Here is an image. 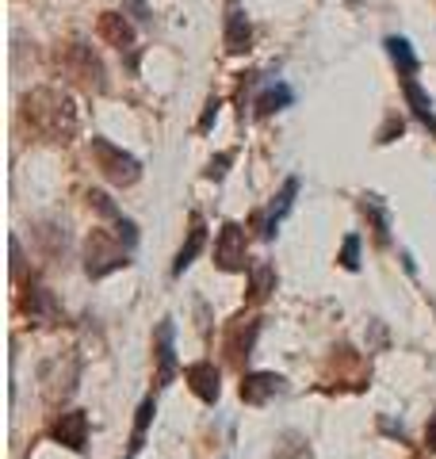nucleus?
<instances>
[{"instance_id":"obj_1","label":"nucleus","mask_w":436,"mask_h":459,"mask_svg":"<svg viewBox=\"0 0 436 459\" xmlns=\"http://www.w3.org/2000/svg\"><path fill=\"white\" fill-rule=\"evenodd\" d=\"M126 253L130 249L115 234H108V230H92L89 246H84V272H89L92 280H104V276H111V272L130 264Z\"/></svg>"},{"instance_id":"obj_2","label":"nucleus","mask_w":436,"mask_h":459,"mask_svg":"<svg viewBox=\"0 0 436 459\" xmlns=\"http://www.w3.org/2000/svg\"><path fill=\"white\" fill-rule=\"evenodd\" d=\"M92 157H96L100 172H104L111 184H135L142 177V165L126 150L115 146V142H108V138H92Z\"/></svg>"},{"instance_id":"obj_3","label":"nucleus","mask_w":436,"mask_h":459,"mask_svg":"<svg viewBox=\"0 0 436 459\" xmlns=\"http://www.w3.org/2000/svg\"><path fill=\"white\" fill-rule=\"evenodd\" d=\"M214 264L222 272H249V256H245V230L238 222H226L214 238Z\"/></svg>"},{"instance_id":"obj_4","label":"nucleus","mask_w":436,"mask_h":459,"mask_svg":"<svg viewBox=\"0 0 436 459\" xmlns=\"http://www.w3.org/2000/svg\"><path fill=\"white\" fill-rule=\"evenodd\" d=\"M153 360H157V383L153 386H169L177 379V325L172 318H165L157 325V337H153Z\"/></svg>"},{"instance_id":"obj_5","label":"nucleus","mask_w":436,"mask_h":459,"mask_svg":"<svg viewBox=\"0 0 436 459\" xmlns=\"http://www.w3.org/2000/svg\"><path fill=\"white\" fill-rule=\"evenodd\" d=\"M50 440H57L69 452H84L89 448V413L84 410H65L62 418L50 425Z\"/></svg>"},{"instance_id":"obj_6","label":"nucleus","mask_w":436,"mask_h":459,"mask_svg":"<svg viewBox=\"0 0 436 459\" xmlns=\"http://www.w3.org/2000/svg\"><path fill=\"white\" fill-rule=\"evenodd\" d=\"M287 391V379L275 376V371H249L241 379V402L245 406H268L275 394Z\"/></svg>"},{"instance_id":"obj_7","label":"nucleus","mask_w":436,"mask_h":459,"mask_svg":"<svg viewBox=\"0 0 436 459\" xmlns=\"http://www.w3.org/2000/svg\"><path fill=\"white\" fill-rule=\"evenodd\" d=\"M295 195H299V177H287V180H283V188H280V195H275L272 204H268V211L257 219L260 238H265V241L275 238V230H280V222L287 219V211L295 207Z\"/></svg>"},{"instance_id":"obj_8","label":"nucleus","mask_w":436,"mask_h":459,"mask_svg":"<svg viewBox=\"0 0 436 459\" xmlns=\"http://www.w3.org/2000/svg\"><path fill=\"white\" fill-rule=\"evenodd\" d=\"M184 379L192 386V394L203 398V402H218L222 394V383H218V368L211 360H199V364H187L184 368Z\"/></svg>"},{"instance_id":"obj_9","label":"nucleus","mask_w":436,"mask_h":459,"mask_svg":"<svg viewBox=\"0 0 436 459\" xmlns=\"http://www.w3.org/2000/svg\"><path fill=\"white\" fill-rule=\"evenodd\" d=\"M203 246H207V222H203V214H192V230H187V241L180 246L177 261H172V276H184V272L196 264Z\"/></svg>"},{"instance_id":"obj_10","label":"nucleus","mask_w":436,"mask_h":459,"mask_svg":"<svg viewBox=\"0 0 436 459\" xmlns=\"http://www.w3.org/2000/svg\"><path fill=\"white\" fill-rule=\"evenodd\" d=\"M402 96H405V104L414 108V115L421 123L429 126V131L436 134V111H432V100L425 96V89H421V84L414 81V74H402Z\"/></svg>"},{"instance_id":"obj_11","label":"nucleus","mask_w":436,"mask_h":459,"mask_svg":"<svg viewBox=\"0 0 436 459\" xmlns=\"http://www.w3.org/2000/svg\"><path fill=\"white\" fill-rule=\"evenodd\" d=\"M257 333H260V322L249 318V325L238 322L234 325V333L226 337V352H230V360L241 364V360H249V352H253V344H257Z\"/></svg>"},{"instance_id":"obj_12","label":"nucleus","mask_w":436,"mask_h":459,"mask_svg":"<svg viewBox=\"0 0 436 459\" xmlns=\"http://www.w3.org/2000/svg\"><path fill=\"white\" fill-rule=\"evenodd\" d=\"M123 16L119 12H104V16H100V35H104L115 50H130V42H135V27H130Z\"/></svg>"},{"instance_id":"obj_13","label":"nucleus","mask_w":436,"mask_h":459,"mask_svg":"<svg viewBox=\"0 0 436 459\" xmlns=\"http://www.w3.org/2000/svg\"><path fill=\"white\" fill-rule=\"evenodd\" d=\"M363 214L371 219V230H375V241L379 246H390V214H387V207H383V199L379 195H363Z\"/></svg>"},{"instance_id":"obj_14","label":"nucleus","mask_w":436,"mask_h":459,"mask_svg":"<svg viewBox=\"0 0 436 459\" xmlns=\"http://www.w3.org/2000/svg\"><path fill=\"white\" fill-rule=\"evenodd\" d=\"M275 291V268L272 264H249V299L253 303H265V299Z\"/></svg>"},{"instance_id":"obj_15","label":"nucleus","mask_w":436,"mask_h":459,"mask_svg":"<svg viewBox=\"0 0 436 459\" xmlns=\"http://www.w3.org/2000/svg\"><path fill=\"white\" fill-rule=\"evenodd\" d=\"M27 318L31 322H54L57 318V303L47 287H31V295H27Z\"/></svg>"},{"instance_id":"obj_16","label":"nucleus","mask_w":436,"mask_h":459,"mask_svg":"<svg viewBox=\"0 0 436 459\" xmlns=\"http://www.w3.org/2000/svg\"><path fill=\"white\" fill-rule=\"evenodd\" d=\"M249 20H245V12H230V23H226V50L230 54H241L249 50Z\"/></svg>"},{"instance_id":"obj_17","label":"nucleus","mask_w":436,"mask_h":459,"mask_svg":"<svg viewBox=\"0 0 436 459\" xmlns=\"http://www.w3.org/2000/svg\"><path fill=\"white\" fill-rule=\"evenodd\" d=\"M153 413H157V402H153V394H150V398H142L138 418H135V433H130V452H142V444H145V433H150Z\"/></svg>"},{"instance_id":"obj_18","label":"nucleus","mask_w":436,"mask_h":459,"mask_svg":"<svg viewBox=\"0 0 436 459\" xmlns=\"http://www.w3.org/2000/svg\"><path fill=\"white\" fill-rule=\"evenodd\" d=\"M387 50H390V57H395L398 74H417V54L410 50V42H405V39L390 35V39H387Z\"/></svg>"},{"instance_id":"obj_19","label":"nucleus","mask_w":436,"mask_h":459,"mask_svg":"<svg viewBox=\"0 0 436 459\" xmlns=\"http://www.w3.org/2000/svg\"><path fill=\"white\" fill-rule=\"evenodd\" d=\"M291 100H295V92H291V89H287V84H275V89H268L265 96H260V100H257V111H260V115L283 111V108L291 104Z\"/></svg>"},{"instance_id":"obj_20","label":"nucleus","mask_w":436,"mask_h":459,"mask_svg":"<svg viewBox=\"0 0 436 459\" xmlns=\"http://www.w3.org/2000/svg\"><path fill=\"white\" fill-rule=\"evenodd\" d=\"M337 261H341L344 272H356V268H360V238H356V234H348V238H344V246H341V256H337Z\"/></svg>"},{"instance_id":"obj_21","label":"nucleus","mask_w":436,"mask_h":459,"mask_svg":"<svg viewBox=\"0 0 436 459\" xmlns=\"http://www.w3.org/2000/svg\"><path fill=\"white\" fill-rule=\"evenodd\" d=\"M230 161H234V153H222V157H218V161H211L207 177H211V180H222V177H226V165H230Z\"/></svg>"},{"instance_id":"obj_22","label":"nucleus","mask_w":436,"mask_h":459,"mask_svg":"<svg viewBox=\"0 0 436 459\" xmlns=\"http://www.w3.org/2000/svg\"><path fill=\"white\" fill-rule=\"evenodd\" d=\"M218 108H222V104H218V100H211L207 111H203V119H199V131H203V134H207V131H211V123L218 119Z\"/></svg>"},{"instance_id":"obj_23","label":"nucleus","mask_w":436,"mask_h":459,"mask_svg":"<svg viewBox=\"0 0 436 459\" xmlns=\"http://www.w3.org/2000/svg\"><path fill=\"white\" fill-rule=\"evenodd\" d=\"M425 444H429V448L436 452V413L429 418V429H425Z\"/></svg>"}]
</instances>
